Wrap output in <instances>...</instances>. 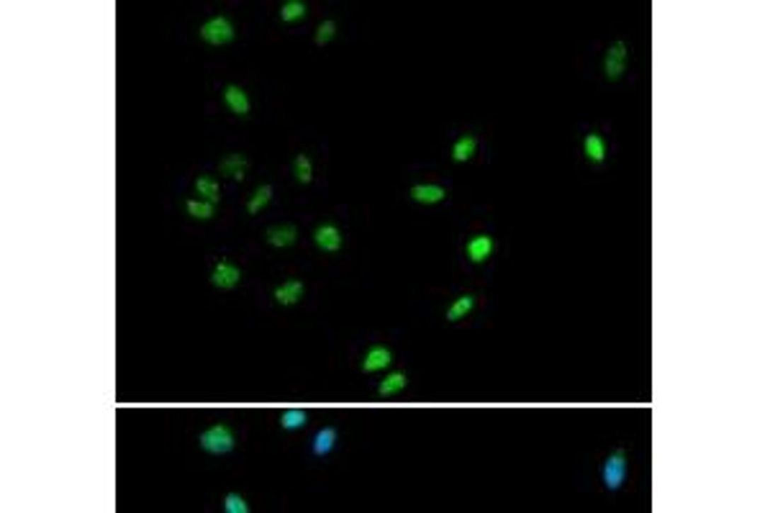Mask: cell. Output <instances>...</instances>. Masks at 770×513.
<instances>
[{
  "instance_id": "1",
  "label": "cell",
  "mask_w": 770,
  "mask_h": 513,
  "mask_svg": "<svg viewBox=\"0 0 770 513\" xmlns=\"http://www.w3.org/2000/svg\"><path fill=\"white\" fill-rule=\"evenodd\" d=\"M198 444H200V449L206 451V454L221 457V454H229V451L234 449L236 437H234V431H231V426L214 424V426H208V429L200 434Z\"/></svg>"
},
{
  "instance_id": "2",
  "label": "cell",
  "mask_w": 770,
  "mask_h": 513,
  "mask_svg": "<svg viewBox=\"0 0 770 513\" xmlns=\"http://www.w3.org/2000/svg\"><path fill=\"white\" fill-rule=\"evenodd\" d=\"M626 472H629V459H626V449H614L604 462V470H601V478H604L606 490H621V485L626 483Z\"/></svg>"
},
{
  "instance_id": "3",
  "label": "cell",
  "mask_w": 770,
  "mask_h": 513,
  "mask_svg": "<svg viewBox=\"0 0 770 513\" xmlns=\"http://www.w3.org/2000/svg\"><path fill=\"white\" fill-rule=\"evenodd\" d=\"M198 36L206 44H211V47H226V44H231L236 36L234 31V23L226 18V16H214V18H208L203 26H200Z\"/></svg>"
},
{
  "instance_id": "4",
  "label": "cell",
  "mask_w": 770,
  "mask_h": 513,
  "mask_svg": "<svg viewBox=\"0 0 770 513\" xmlns=\"http://www.w3.org/2000/svg\"><path fill=\"white\" fill-rule=\"evenodd\" d=\"M626 67H629V47H626V41L619 39V41H614L611 47L606 49V57H604V75L609 82H616L624 77Z\"/></svg>"
},
{
  "instance_id": "5",
  "label": "cell",
  "mask_w": 770,
  "mask_h": 513,
  "mask_svg": "<svg viewBox=\"0 0 770 513\" xmlns=\"http://www.w3.org/2000/svg\"><path fill=\"white\" fill-rule=\"evenodd\" d=\"M314 244H316L318 249H321V252H326V254L342 252L344 236H342V231H339V226L321 224L316 231H314Z\"/></svg>"
},
{
  "instance_id": "6",
  "label": "cell",
  "mask_w": 770,
  "mask_h": 513,
  "mask_svg": "<svg viewBox=\"0 0 770 513\" xmlns=\"http://www.w3.org/2000/svg\"><path fill=\"white\" fill-rule=\"evenodd\" d=\"M393 362V352L388 347H383V344H375V347H370L367 352H364L362 357V372H367V375H375V372H383V369H388Z\"/></svg>"
},
{
  "instance_id": "7",
  "label": "cell",
  "mask_w": 770,
  "mask_h": 513,
  "mask_svg": "<svg viewBox=\"0 0 770 513\" xmlns=\"http://www.w3.org/2000/svg\"><path fill=\"white\" fill-rule=\"evenodd\" d=\"M239 280H241V270L226 260H221L219 265L214 267V272H211V282H214V287H219V290H234V287L239 285Z\"/></svg>"
},
{
  "instance_id": "8",
  "label": "cell",
  "mask_w": 770,
  "mask_h": 513,
  "mask_svg": "<svg viewBox=\"0 0 770 513\" xmlns=\"http://www.w3.org/2000/svg\"><path fill=\"white\" fill-rule=\"evenodd\" d=\"M224 103H226V108L239 118H247L249 110H252L247 90L241 88V85H226V88H224Z\"/></svg>"
},
{
  "instance_id": "9",
  "label": "cell",
  "mask_w": 770,
  "mask_h": 513,
  "mask_svg": "<svg viewBox=\"0 0 770 513\" xmlns=\"http://www.w3.org/2000/svg\"><path fill=\"white\" fill-rule=\"evenodd\" d=\"M495 249V241L493 236H488V234H475L473 239L465 244V254H468V260L475 262V265H481V262H485L493 254Z\"/></svg>"
},
{
  "instance_id": "10",
  "label": "cell",
  "mask_w": 770,
  "mask_h": 513,
  "mask_svg": "<svg viewBox=\"0 0 770 513\" xmlns=\"http://www.w3.org/2000/svg\"><path fill=\"white\" fill-rule=\"evenodd\" d=\"M247 170H249V159L244 157V154H239V151H231V154H226V157L219 162L221 175L229 180H236V183L247 178Z\"/></svg>"
},
{
  "instance_id": "11",
  "label": "cell",
  "mask_w": 770,
  "mask_h": 513,
  "mask_svg": "<svg viewBox=\"0 0 770 513\" xmlns=\"http://www.w3.org/2000/svg\"><path fill=\"white\" fill-rule=\"evenodd\" d=\"M265 239H268L270 246H275V249H288V246L296 244L298 239V229L296 226H270L268 231H265Z\"/></svg>"
},
{
  "instance_id": "12",
  "label": "cell",
  "mask_w": 770,
  "mask_h": 513,
  "mask_svg": "<svg viewBox=\"0 0 770 513\" xmlns=\"http://www.w3.org/2000/svg\"><path fill=\"white\" fill-rule=\"evenodd\" d=\"M408 195H411V200H416L421 205H434L447 198V190L442 185H413L411 190H408Z\"/></svg>"
},
{
  "instance_id": "13",
  "label": "cell",
  "mask_w": 770,
  "mask_h": 513,
  "mask_svg": "<svg viewBox=\"0 0 770 513\" xmlns=\"http://www.w3.org/2000/svg\"><path fill=\"white\" fill-rule=\"evenodd\" d=\"M303 295H306V285L301 280H285L275 287V301L280 306H296L303 301Z\"/></svg>"
},
{
  "instance_id": "14",
  "label": "cell",
  "mask_w": 770,
  "mask_h": 513,
  "mask_svg": "<svg viewBox=\"0 0 770 513\" xmlns=\"http://www.w3.org/2000/svg\"><path fill=\"white\" fill-rule=\"evenodd\" d=\"M337 439H339V431L334 429V426H323V429H318L316 437H314V444H311L314 457H326V454L337 446Z\"/></svg>"
},
{
  "instance_id": "15",
  "label": "cell",
  "mask_w": 770,
  "mask_h": 513,
  "mask_svg": "<svg viewBox=\"0 0 770 513\" xmlns=\"http://www.w3.org/2000/svg\"><path fill=\"white\" fill-rule=\"evenodd\" d=\"M583 154H585V159H588L591 164H601L606 159V139L601 137V134H596V131L585 134V139H583Z\"/></svg>"
},
{
  "instance_id": "16",
  "label": "cell",
  "mask_w": 770,
  "mask_h": 513,
  "mask_svg": "<svg viewBox=\"0 0 770 513\" xmlns=\"http://www.w3.org/2000/svg\"><path fill=\"white\" fill-rule=\"evenodd\" d=\"M406 385H408L406 372H388L385 380H380V385H378V396H383V398L401 396V393L406 390Z\"/></svg>"
},
{
  "instance_id": "17",
  "label": "cell",
  "mask_w": 770,
  "mask_h": 513,
  "mask_svg": "<svg viewBox=\"0 0 770 513\" xmlns=\"http://www.w3.org/2000/svg\"><path fill=\"white\" fill-rule=\"evenodd\" d=\"M475 149H478V139L470 137V134H465V137H460L457 142L452 144V159L454 162H470V159L475 157Z\"/></svg>"
},
{
  "instance_id": "18",
  "label": "cell",
  "mask_w": 770,
  "mask_h": 513,
  "mask_svg": "<svg viewBox=\"0 0 770 513\" xmlns=\"http://www.w3.org/2000/svg\"><path fill=\"white\" fill-rule=\"evenodd\" d=\"M475 308V298L473 295H460V298H454L452 306L447 308V321L449 323H457L462 321V318H468V313Z\"/></svg>"
},
{
  "instance_id": "19",
  "label": "cell",
  "mask_w": 770,
  "mask_h": 513,
  "mask_svg": "<svg viewBox=\"0 0 770 513\" xmlns=\"http://www.w3.org/2000/svg\"><path fill=\"white\" fill-rule=\"evenodd\" d=\"M309 424V413L301 408H288L280 413V426L282 431H298Z\"/></svg>"
},
{
  "instance_id": "20",
  "label": "cell",
  "mask_w": 770,
  "mask_h": 513,
  "mask_svg": "<svg viewBox=\"0 0 770 513\" xmlns=\"http://www.w3.org/2000/svg\"><path fill=\"white\" fill-rule=\"evenodd\" d=\"M306 13H309V6L303 0H288L280 8V21L282 23H296V21L306 18Z\"/></svg>"
},
{
  "instance_id": "21",
  "label": "cell",
  "mask_w": 770,
  "mask_h": 513,
  "mask_svg": "<svg viewBox=\"0 0 770 513\" xmlns=\"http://www.w3.org/2000/svg\"><path fill=\"white\" fill-rule=\"evenodd\" d=\"M185 211H188V216L195 221H211L216 216V205L208 203V200H188Z\"/></svg>"
},
{
  "instance_id": "22",
  "label": "cell",
  "mask_w": 770,
  "mask_h": 513,
  "mask_svg": "<svg viewBox=\"0 0 770 513\" xmlns=\"http://www.w3.org/2000/svg\"><path fill=\"white\" fill-rule=\"evenodd\" d=\"M195 190H198L200 200H208V203H219L221 200V188L214 178H198L195 180Z\"/></svg>"
},
{
  "instance_id": "23",
  "label": "cell",
  "mask_w": 770,
  "mask_h": 513,
  "mask_svg": "<svg viewBox=\"0 0 770 513\" xmlns=\"http://www.w3.org/2000/svg\"><path fill=\"white\" fill-rule=\"evenodd\" d=\"M272 200V185H260L255 192H252V198H249L247 203V213L249 216H257V213L265 208V205Z\"/></svg>"
},
{
  "instance_id": "24",
  "label": "cell",
  "mask_w": 770,
  "mask_h": 513,
  "mask_svg": "<svg viewBox=\"0 0 770 513\" xmlns=\"http://www.w3.org/2000/svg\"><path fill=\"white\" fill-rule=\"evenodd\" d=\"M293 175L301 185H309L314 180V164H311L309 154H298L296 162H293Z\"/></svg>"
},
{
  "instance_id": "25",
  "label": "cell",
  "mask_w": 770,
  "mask_h": 513,
  "mask_svg": "<svg viewBox=\"0 0 770 513\" xmlns=\"http://www.w3.org/2000/svg\"><path fill=\"white\" fill-rule=\"evenodd\" d=\"M337 36V21H321L316 28V47H326Z\"/></svg>"
},
{
  "instance_id": "26",
  "label": "cell",
  "mask_w": 770,
  "mask_h": 513,
  "mask_svg": "<svg viewBox=\"0 0 770 513\" xmlns=\"http://www.w3.org/2000/svg\"><path fill=\"white\" fill-rule=\"evenodd\" d=\"M224 511L226 513H249V503L239 492H226L224 498Z\"/></svg>"
}]
</instances>
